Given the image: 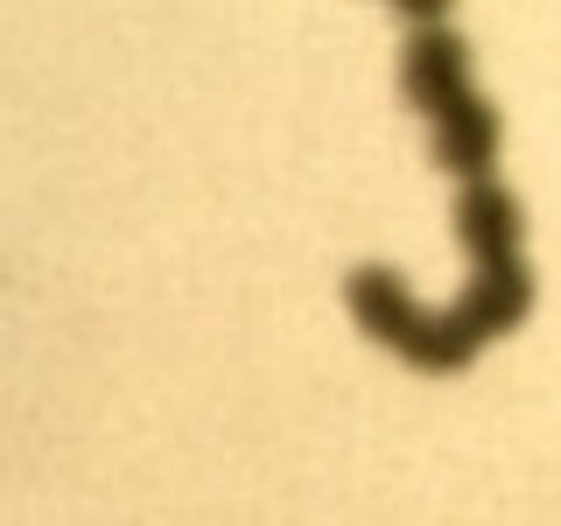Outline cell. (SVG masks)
<instances>
[{
  "label": "cell",
  "mask_w": 561,
  "mask_h": 526,
  "mask_svg": "<svg viewBox=\"0 0 561 526\" xmlns=\"http://www.w3.org/2000/svg\"><path fill=\"white\" fill-rule=\"evenodd\" d=\"M344 302H351V316H358L365 338L386 344V351H400V358L421 365V373H463V365L478 358V344L449 323V309L443 316L414 309V295L393 281V267H358L344 281Z\"/></svg>",
  "instance_id": "cell-1"
},
{
  "label": "cell",
  "mask_w": 561,
  "mask_h": 526,
  "mask_svg": "<svg viewBox=\"0 0 561 526\" xmlns=\"http://www.w3.org/2000/svg\"><path fill=\"white\" fill-rule=\"evenodd\" d=\"M400 92H408V105L421 119H449L456 105H470L478 99V84H470V49H463V35H449V28H421L414 43H408V57H400Z\"/></svg>",
  "instance_id": "cell-2"
},
{
  "label": "cell",
  "mask_w": 561,
  "mask_h": 526,
  "mask_svg": "<svg viewBox=\"0 0 561 526\" xmlns=\"http://www.w3.org/2000/svg\"><path fill=\"white\" fill-rule=\"evenodd\" d=\"M526 309H534V274H526V260L513 253V260H478L470 288L449 302V323L484 351L491 338L519 330V323H526Z\"/></svg>",
  "instance_id": "cell-3"
},
{
  "label": "cell",
  "mask_w": 561,
  "mask_h": 526,
  "mask_svg": "<svg viewBox=\"0 0 561 526\" xmlns=\"http://www.w3.org/2000/svg\"><path fill=\"white\" fill-rule=\"evenodd\" d=\"M519 197L499 183V175H463V197H456V239L478 260H513L519 253Z\"/></svg>",
  "instance_id": "cell-4"
},
{
  "label": "cell",
  "mask_w": 561,
  "mask_h": 526,
  "mask_svg": "<svg viewBox=\"0 0 561 526\" xmlns=\"http://www.w3.org/2000/svg\"><path fill=\"white\" fill-rule=\"evenodd\" d=\"M435 162H443L449 175H491V162H499V113H491L484 99H470L463 113H449V119H435Z\"/></svg>",
  "instance_id": "cell-5"
},
{
  "label": "cell",
  "mask_w": 561,
  "mask_h": 526,
  "mask_svg": "<svg viewBox=\"0 0 561 526\" xmlns=\"http://www.w3.org/2000/svg\"><path fill=\"white\" fill-rule=\"evenodd\" d=\"M393 8H400V14H414V22H443L449 0H393Z\"/></svg>",
  "instance_id": "cell-6"
}]
</instances>
